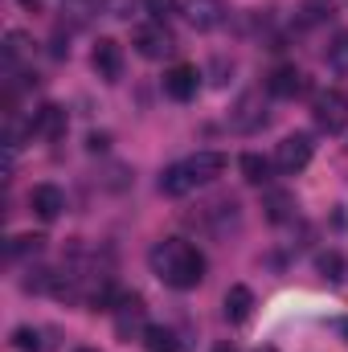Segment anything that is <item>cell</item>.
<instances>
[{"instance_id": "obj_16", "label": "cell", "mask_w": 348, "mask_h": 352, "mask_svg": "<svg viewBox=\"0 0 348 352\" xmlns=\"http://www.w3.org/2000/svg\"><path fill=\"white\" fill-rule=\"evenodd\" d=\"M328 16H332V4H328V0H303L295 21H299L303 29H312V25H320V21H328Z\"/></svg>"}, {"instance_id": "obj_29", "label": "cell", "mask_w": 348, "mask_h": 352, "mask_svg": "<svg viewBox=\"0 0 348 352\" xmlns=\"http://www.w3.org/2000/svg\"><path fill=\"white\" fill-rule=\"evenodd\" d=\"M78 352H94V349H78Z\"/></svg>"}, {"instance_id": "obj_12", "label": "cell", "mask_w": 348, "mask_h": 352, "mask_svg": "<svg viewBox=\"0 0 348 352\" xmlns=\"http://www.w3.org/2000/svg\"><path fill=\"white\" fill-rule=\"evenodd\" d=\"M29 131L41 135V140H62V135H66V111H62L58 102H45V107L33 115Z\"/></svg>"}, {"instance_id": "obj_24", "label": "cell", "mask_w": 348, "mask_h": 352, "mask_svg": "<svg viewBox=\"0 0 348 352\" xmlns=\"http://www.w3.org/2000/svg\"><path fill=\"white\" fill-rule=\"evenodd\" d=\"M29 250L37 254V250H41V238H29V234H25V238H12V242H8V254H12V258H17V254H29Z\"/></svg>"}, {"instance_id": "obj_10", "label": "cell", "mask_w": 348, "mask_h": 352, "mask_svg": "<svg viewBox=\"0 0 348 352\" xmlns=\"http://www.w3.org/2000/svg\"><path fill=\"white\" fill-rule=\"evenodd\" d=\"M197 87H201V74H197V66H188V62H180V66H173V70L164 74V94L176 98V102L197 98Z\"/></svg>"}, {"instance_id": "obj_6", "label": "cell", "mask_w": 348, "mask_h": 352, "mask_svg": "<svg viewBox=\"0 0 348 352\" xmlns=\"http://www.w3.org/2000/svg\"><path fill=\"white\" fill-rule=\"evenodd\" d=\"M115 332L123 336V340H131V336H144L148 332V324H144V299L131 291V295H115Z\"/></svg>"}, {"instance_id": "obj_22", "label": "cell", "mask_w": 348, "mask_h": 352, "mask_svg": "<svg viewBox=\"0 0 348 352\" xmlns=\"http://www.w3.org/2000/svg\"><path fill=\"white\" fill-rule=\"evenodd\" d=\"M12 349L17 352H41V332L37 328H17L12 332Z\"/></svg>"}, {"instance_id": "obj_15", "label": "cell", "mask_w": 348, "mask_h": 352, "mask_svg": "<svg viewBox=\"0 0 348 352\" xmlns=\"http://www.w3.org/2000/svg\"><path fill=\"white\" fill-rule=\"evenodd\" d=\"M262 209H266V217H270V221H287V217H291V209H295V197H291V192L270 188V192H266V201H262Z\"/></svg>"}, {"instance_id": "obj_28", "label": "cell", "mask_w": 348, "mask_h": 352, "mask_svg": "<svg viewBox=\"0 0 348 352\" xmlns=\"http://www.w3.org/2000/svg\"><path fill=\"white\" fill-rule=\"evenodd\" d=\"M259 352H279V349H270V344H266V349H259Z\"/></svg>"}, {"instance_id": "obj_5", "label": "cell", "mask_w": 348, "mask_h": 352, "mask_svg": "<svg viewBox=\"0 0 348 352\" xmlns=\"http://www.w3.org/2000/svg\"><path fill=\"white\" fill-rule=\"evenodd\" d=\"M131 45L148 58V62H160V58H168L176 50L173 33L164 29V21H148V25H135V33H131Z\"/></svg>"}, {"instance_id": "obj_11", "label": "cell", "mask_w": 348, "mask_h": 352, "mask_svg": "<svg viewBox=\"0 0 348 352\" xmlns=\"http://www.w3.org/2000/svg\"><path fill=\"white\" fill-rule=\"evenodd\" d=\"M29 209H33L41 221H58L62 209H66V192H62L58 184H37V188L29 192Z\"/></svg>"}, {"instance_id": "obj_7", "label": "cell", "mask_w": 348, "mask_h": 352, "mask_svg": "<svg viewBox=\"0 0 348 352\" xmlns=\"http://www.w3.org/2000/svg\"><path fill=\"white\" fill-rule=\"evenodd\" d=\"M180 12L193 29H221L230 21V4L226 0H180Z\"/></svg>"}, {"instance_id": "obj_25", "label": "cell", "mask_w": 348, "mask_h": 352, "mask_svg": "<svg viewBox=\"0 0 348 352\" xmlns=\"http://www.w3.org/2000/svg\"><path fill=\"white\" fill-rule=\"evenodd\" d=\"M332 328H336V332H340V336H345V340H348V316H345V320H336Z\"/></svg>"}, {"instance_id": "obj_9", "label": "cell", "mask_w": 348, "mask_h": 352, "mask_svg": "<svg viewBox=\"0 0 348 352\" xmlns=\"http://www.w3.org/2000/svg\"><path fill=\"white\" fill-rule=\"evenodd\" d=\"M90 66H94V74L102 82H119L123 78V45L111 41V37H98L94 54H90Z\"/></svg>"}, {"instance_id": "obj_27", "label": "cell", "mask_w": 348, "mask_h": 352, "mask_svg": "<svg viewBox=\"0 0 348 352\" xmlns=\"http://www.w3.org/2000/svg\"><path fill=\"white\" fill-rule=\"evenodd\" d=\"M21 4H25V8H37V4H41V0H21Z\"/></svg>"}, {"instance_id": "obj_18", "label": "cell", "mask_w": 348, "mask_h": 352, "mask_svg": "<svg viewBox=\"0 0 348 352\" xmlns=\"http://www.w3.org/2000/svg\"><path fill=\"white\" fill-rule=\"evenodd\" d=\"M316 270H320L328 283H340V278L348 274V263L336 254V250H328V254H320V258H316Z\"/></svg>"}, {"instance_id": "obj_2", "label": "cell", "mask_w": 348, "mask_h": 352, "mask_svg": "<svg viewBox=\"0 0 348 352\" xmlns=\"http://www.w3.org/2000/svg\"><path fill=\"white\" fill-rule=\"evenodd\" d=\"M221 173H226V156H221V152H197V156H188V160H176L173 168H164L160 192L184 197V192H193V188L217 180Z\"/></svg>"}, {"instance_id": "obj_19", "label": "cell", "mask_w": 348, "mask_h": 352, "mask_svg": "<svg viewBox=\"0 0 348 352\" xmlns=\"http://www.w3.org/2000/svg\"><path fill=\"white\" fill-rule=\"evenodd\" d=\"M144 344H148V352H176V336L168 328H160V324H148Z\"/></svg>"}, {"instance_id": "obj_4", "label": "cell", "mask_w": 348, "mask_h": 352, "mask_svg": "<svg viewBox=\"0 0 348 352\" xmlns=\"http://www.w3.org/2000/svg\"><path fill=\"white\" fill-rule=\"evenodd\" d=\"M312 152H316L312 135H307V131H291V135L279 140V148H274V164H279L287 176H295V173H303V168L312 164Z\"/></svg>"}, {"instance_id": "obj_20", "label": "cell", "mask_w": 348, "mask_h": 352, "mask_svg": "<svg viewBox=\"0 0 348 352\" xmlns=\"http://www.w3.org/2000/svg\"><path fill=\"white\" fill-rule=\"evenodd\" d=\"M328 66L336 74H348V33H336L332 45H328Z\"/></svg>"}, {"instance_id": "obj_3", "label": "cell", "mask_w": 348, "mask_h": 352, "mask_svg": "<svg viewBox=\"0 0 348 352\" xmlns=\"http://www.w3.org/2000/svg\"><path fill=\"white\" fill-rule=\"evenodd\" d=\"M312 119H316V127L320 131H328V135H340L348 127V94L345 90H320L316 94V102H312Z\"/></svg>"}, {"instance_id": "obj_1", "label": "cell", "mask_w": 348, "mask_h": 352, "mask_svg": "<svg viewBox=\"0 0 348 352\" xmlns=\"http://www.w3.org/2000/svg\"><path fill=\"white\" fill-rule=\"evenodd\" d=\"M152 270L176 291H193L205 278V254L184 238H164L152 250Z\"/></svg>"}, {"instance_id": "obj_17", "label": "cell", "mask_w": 348, "mask_h": 352, "mask_svg": "<svg viewBox=\"0 0 348 352\" xmlns=\"http://www.w3.org/2000/svg\"><path fill=\"white\" fill-rule=\"evenodd\" d=\"M242 176H246L250 184H266V180H270V160H262L259 152H246V156H242Z\"/></svg>"}, {"instance_id": "obj_8", "label": "cell", "mask_w": 348, "mask_h": 352, "mask_svg": "<svg viewBox=\"0 0 348 352\" xmlns=\"http://www.w3.org/2000/svg\"><path fill=\"white\" fill-rule=\"evenodd\" d=\"M266 98H262V90H250V94H242L238 98V107L230 111V127L234 131H259L266 127Z\"/></svg>"}, {"instance_id": "obj_13", "label": "cell", "mask_w": 348, "mask_h": 352, "mask_svg": "<svg viewBox=\"0 0 348 352\" xmlns=\"http://www.w3.org/2000/svg\"><path fill=\"white\" fill-rule=\"evenodd\" d=\"M266 90H270L274 98H295V94L303 90V74H299L295 66H274L270 78H266Z\"/></svg>"}, {"instance_id": "obj_21", "label": "cell", "mask_w": 348, "mask_h": 352, "mask_svg": "<svg viewBox=\"0 0 348 352\" xmlns=\"http://www.w3.org/2000/svg\"><path fill=\"white\" fill-rule=\"evenodd\" d=\"M25 54H29V37L12 29V33H8V45H4V62H8V66H17Z\"/></svg>"}, {"instance_id": "obj_14", "label": "cell", "mask_w": 348, "mask_h": 352, "mask_svg": "<svg viewBox=\"0 0 348 352\" xmlns=\"http://www.w3.org/2000/svg\"><path fill=\"white\" fill-rule=\"evenodd\" d=\"M250 311H254L250 287H230V291H226V320H230V324H246Z\"/></svg>"}, {"instance_id": "obj_23", "label": "cell", "mask_w": 348, "mask_h": 352, "mask_svg": "<svg viewBox=\"0 0 348 352\" xmlns=\"http://www.w3.org/2000/svg\"><path fill=\"white\" fill-rule=\"evenodd\" d=\"M144 4H148L152 21H168L173 12H180V0H144Z\"/></svg>"}, {"instance_id": "obj_26", "label": "cell", "mask_w": 348, "mask_h": 352, "mask_svg": "<svg viewBox=\"0 0 348 352\" xmlns=\"http://www.w3.org/2000/svg\"><path fill=\"white\" fill-rule=\"evenodd\" d=\"M213 352H238V349H234L230 340H221V344H213Z\"/></svg>"}]
</instances>
